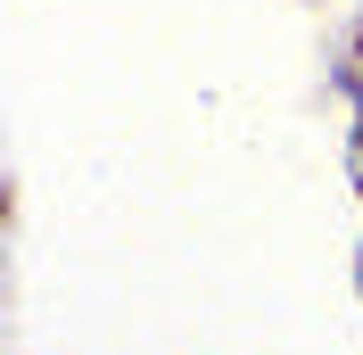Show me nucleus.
I'll list each match as a JSON object with an SVG mask.
<instances>
[]
</instances>
